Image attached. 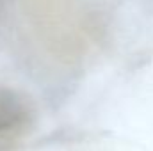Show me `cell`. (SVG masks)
Returning a JSON list of instances; mask_svg holds the SVG:
<instances>
[{
  "instance_id": "1",
  "label": "cell",
  "mask_w": 153,
  "mask_h": 151,
  "mask_svg": "<svg viewBox=\"0 0 153 151\" xmlns=\"http://www.w3.org/2000/svg\"><path fill=\"white\" fill-rule=\"evenodd\" d=\"M29 115L25 98L13 89L0 87V132L22 124Z\"/></svg>"
}]
</instances>
